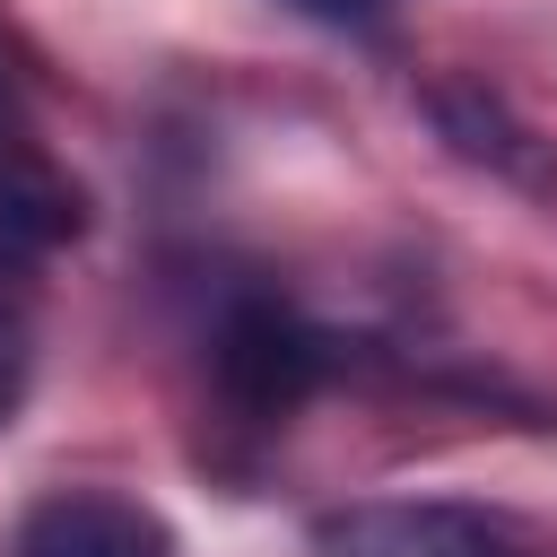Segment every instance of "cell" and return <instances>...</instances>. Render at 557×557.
Here are the masks:
<instances>
[{
    "label": "cell",
    "mask_w": 557,
    "mask_h": 557,
    "mask_svg": "<svg viewBox=\"0 0 557 557\" xmlns=\"http://www.w3.org/2000/svg\"><path fill=\"white\" fill-rule=\"evenodd\" d=\"M209 383H218V409L252 435L287 426L322 383H331V339L287 313L278 296H244L218 313V339H209Z\"/></svg>",
    "instance_id": "cell-1"
},
{
    "label": "cell",
    "mask_w": 557,
    "mask_h": 557,
    "mask_svg": "<svg viewBox=\"0 0 557 557\" xmlns=\"http://www.w3.org/2000/svg\"><path fill=\"white\" fill-rule=\"evenodd\" d=\"M313 557H540V540L505 513L400 496V505H348L313 531Z\"/></svg>",
    "instance_id": "cell-2"
},
{
    "label": "cell",
    "mask_w": 557,
    "mask_h": 557,
    "mask_svg": "<svg viewBox=\"0 0 557 557\" xmlns=\"http://www.w3.org/2000/svg\"><path fill=\"white\" fill-rule=\"evenodd\" d=\"M9 557H174V531L113 487H52L17 513Z\"/></svg>",
    "instance_id": "cell-3"
},
{
    "label": "cell",
    "mask_w": 557,
    "mask_h": 557,
    "mask_svg": "<svg viewBox=\"0 0 557 557\" xmlns=\"http://www.w3.org/2000/svg\"><path fill=\"white\" fill-rule=\"evenodd\" d=\"M87 226V200L78 183L35 148V131H0V270H35L52 261L61 244H78Z\"/></svg>",
    "instance_id": "cell-4"
},
{
    "label": "cell",
    "mask_w": 557,
    "mask_h": 557,
    "mask_svg": "<svg viewBox=\"0 0 557 557\" xmlns=\"http://www.w3.org/2000/svg\"><path fill=\"white\" fill-rule=\"evenodd\" d=\"M426 104H435V131H444L461 157H479V165H496V174H513V183H531V191L557 183V157H548L487 87H435Z\"/></svg>",
    "instance_id": "cell-5"
},
{
    "label": "cell",
    "mask_w": 557,
    "mask_h": 557,
    "mask_svg": "<svg viewBox=\"0 0 557 557\" xmlns=\"http://www.w3.org/2000/svg\"><path fill=\"white\" fill-rule=\"evenodd\" d=\"M17 392H26V339H17V322L0 313V426H9V409H17Z\"/></svg>",
    "instance_id": "cell-6"
},
{
    "label": "cell",
    "mask_w": 557,
    "mask_h": 557,
    "mask_svg": "<svg viewBox=\"0 0 557 557\" xmlns=\"http://www.w3.org/2000/svg\"><path fill=\"white\" fill-rule=\"evenodd\" d=\"M287 9H305V17H331V26H348V17H374V9H392V0H287Z\"/></svg>",
    "instance_id": "cell-7"
}]
</instances>
